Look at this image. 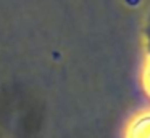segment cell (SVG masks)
I'll list each match as a JSON object with an SVG mask.
<instances>
[{
	"label": "cell",
	"mask_w": 150,
	"mask_h": 138,
	"mask_svg": "<svg viewBox=\"0 0 150 138\" xmlns=\"http://www.w3.org/2000/svg\"><path fill=\"white\" fill-rule=\"evenodd\" d=\"M129 138H150V114L139 117L131 125Z\"/></svg>",
	"instance_id": "6da1fadb"
},
{
	"label": "cell",
	"mask_w": 150,
	"mask_h": 138,
	"mask_svg": "<svg viewBox=\"0 0 150 138\" xmlns=\"http://www.w3.org/2000/svg\"><path fill=\"white\" fill-rule=\"evenodd\" d=\"M147 48H149V55H150V21L147 26Z\"/></svg>",
	"instance_id": "7a4b0ae2"
},
{
	"label": "cell",
	"mask_w": 150,
	"mask_h": 138,
	"mask_svg": "<svg viewBox=\"0 0 150 138\" xmlns=\"http://www.w3.org/2000/svg\"><path fill=\"white\" fill-rule=\"evenodd\" d=\"M145 82H147V87H149V90H150V67L147 69V77H145Z\"/></svg>",
	"instance_id": "3957f363"
}]
</instances>
